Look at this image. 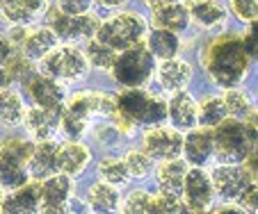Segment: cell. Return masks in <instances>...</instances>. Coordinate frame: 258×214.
I'll list each match as a JSON object with an SVG mask.
<instances>
[{
	"mask_svg": "<svg viewBox=\"0 0 258 214\" xmlns=\"http://www.w3.org/2000/svg\"><path fill=\"white\" fill-rule=\"evenodd\" d=\"M251 59L253 57L244 48L242 37H238V34L215 37L201 55V62H204L210 82L224 89L240 87L244 82L249 66H251Z\"/></svg>",
	"mask_w": 258,
	"mask_h": 214,
	"instance_id": "obj_1",
	"label": "cell"
},
{
	"mask_svg": "<svg viewBox=\"0 0 258 214\" xmlns=\"http://www.w3.org/2000/svg\"><path fill=\"white\" fill-rule=\"evenodd\" d=\"M117 114V102L103 91H78L69 96L62 105L59 128L67 139L78 141L85 137L94 119H112Z\"/></svg>",
	"mask_w": 258,
	"mask_h": 214,
	"instance_id": "obj_2",
	"label": "cell"
},
{
	"mask_svg": "<svg viewBox=\"0 0 258 214\" xmlns=\"http://www.w3.org/2000/svg\"><path fill=\"white\" fill-rule=\"evenodd\" d=\"M213 130L215 155L219 162L242 164L256 148V112H249L244 119L226 117Z\"/></svg>",
	"mask_w": 258,
	"mask_h": 214,
	"instance_id": "obj_3",
	"label": "cell"
},
{
	"mask_svg": "<svg viewBox=\"0 0 258 214\" xmlns=\"http://www.w3.org/2000/svg\"><path fill=\"white\" fill-rule=\"evenodd\" d=\"M114 102L117 112L135 126H156L167 119V102L142 87H123Z\"/></svg>",
	"mask_w": 258,
	"mask_h": 214,
	"instance_id": "obj_4",
	"label": "cell"
},
{
	"mask_svg": "<svg viewBox=\"0 0 258 214\" xmlns=\"http://www.w3.org/2000/svg\"><path fill=\"white\" fill-rule=\"evenodd\" d=\"M153 71H156V57L149 53L144 41L119 50L112 64V75L121 87H144L153 78Z\"/></svg>",
	"mask_w": 258,
	"mask_h": 214,
	"instance_id": "obj_5",
	"label": "cell"
},
{
	"mask_svg": "<svg viewBox=\"0 0 258 214\" xmlns=\"http://www.w3.org/2000/svg\"><path fill=\"white\" fill-rule=\"evenodd\" d=\"M89 64L85 53L73 44L55 46L39 59V73L55 78L59 82H78L87 75Z\"/></svg>",
	"mask_w": 258,
	"mask_h": 214,
	"instance_id": "obj_6",
	"label": "cell"
},
{
	"mask_svg": "<svg viewBox=\"0 0 258 214\" xmlns=\"http://www.w3.org/2000/svg\"><path fill=\"white\" fill-rule=\"evenodd\" d=\"M146 32H149V25H146V21L140 14L121 12V14L112 16V19L101 21L94 37L119 53V50L128 48L133 44H140L146 37Z\"/></svg>",
	"mask_w": 258,
	"mask_h": 214,
	"instance_id": "obj_7",
	"label": "cell"
},
{
	"mask_svg": "<svg viewBox=\"0 0 258 214\" xmlns=\"http://www.w3.org/2000/svg\"><path fill=\"white\" fill-rule=\"evenodd\" d=\"M46 25L55 32L59 41H67V44H76V41H87L92 39L98 30L101 21L94 14H64L57 7H46Z\"/></svg>",
	"mask_w": 258,
	"mask_h": 214,
	"instance_id": "obj_8",
	"label": "cell"
},
{
	"mask_svg": "<svg viewBox=\"0 0 258 214\" xmlns=\"http://www.w3.org/2000/svg\"><path fill=\"white\" fill-rule=\"evenodd\" d=\"M210 182H213L215 194H219L224 200L238 203L240 194L251 182H256V173H251L244 164H226V162H222L219 166L213 169Z\"/></svg>",
	"mask_w": 258,
	"mask_h": 214,
	"instance_id": "obj_9",
	"label": "cell"
},
{
	"mask_svg": "<svg viewBox=\"0 0 258 214\" xmlns=\"http://www.w3.org/2000/svg\"><path fill=\"white\" fill-rule=\"evenodd\" d=\"M142 144H144V151L153 157V160H171V157H178L183 151V132L176 130L174 126H149V130L142 137Z\"/></svg>",
	"mask_w": 258,
	"mask_h": 214,
	"instance_id": "obj_10",
	"label": "cell"
},
{
	"mask_svg": "<svg viewBox=\"0 0 258 214\" xmlns=\"http://www.w3.org/2000/svg\"><path fill=\"white\" fill-rule=\"evenodd\" d=\"M213 182H210V173H206L201 166L187 169L185 180H183V203H185V212H204L213 203Z\"/></svg>",
	"mask_w": 258,
	"mask_h": 214,
	"instance_id": "obj_11",
	"label": "cell"
},
{
	"mask_svg": "<svg viewBox=\"0 0 258 214\" xmlns=\"http://www.w3.org/2000/svg\"><path fill=\"white\" fill-rule=\"evenodd\" d=\"M73 194V178L62 171H55L53 175L44 178V182L39 185V212H67V205L71 200Z\"/></svg>",
	"mask_w": 258,
	"mask_h": 214,
	"instance_id": "obj_12",
	"label": "cell"
},
{
	"mask_svg": "<svg viewBox=\"0 0 258 214\" xmlns=\"http://www.w3.org/2000/svg\"><path fill=\"white\" fill-rule=\"evenodd\" d=\"M59 117H62V107H41L34 105L23 114V126L37 141L53 139V135L59 130Z\"/></svg>",
	"mask_w": 258,
	"mask_h": 214,
	"instance_id": "obj_13",
	"label": "cell"
},
{
	"mask_svg": "<svg viewBox=\"0 0 258 214\" xmlns=\"http://www.w3.org/2000/svg\"><path fill=\"white\" fill-rule=\"evenodd\" d=\"M25 89H28V96L32 98L34 105H41V107H62L64 100H67L64 82L48 78L44 73H34L25 82Z\"/></svg>",
	"mask_w": 258,
	"mask_h": 214,
	"instance_id": "obj_14",
	"label": "cell"
},
{
	"mask_svg": "<svg viewBox=\"0 0 258 214\" xmlns=\"http://www.w3.org/2000/svg\"><path fill=\"white\" fill-rule=\"evenodd\" d=\"M156 80L160 84V89L174 93V91H183L187 89V84L192 82V66L185 59L178 57H169L162 59L160 66H156Z\"/></svg>",
	"mask_w": 258,
	"mask_h": 214,
	"instance_id": "obj_15",
	"label": "cell"
},
{
	"mask_svg": "<svg viewBox=\"0 0 258 214\" xmlns=\"http://www.w3.org/2000/svg\"><path fill=\"white\" fill-rule=\"evenodd\" d=\"M187 16L190 23H195L201 30H219L224 28L226 19V7L219 0H187Z\"/></svg>",
	"mask_w": 258,
	"mask_h": 214,
	"instance_id": "obj_16",
	"label": "cell"
},
{
	"mask_svg": "<svg viewBox=\"0 0 258 214\" xmlns=\"http://www.w3.org/2000/svg\"><path fill=\"white\" fill-rule=\"evenodd\" d=\"M39 185L37 182H23L16 189H10V194L0 200V212L7 214H30L39 212Z\"/></svg>",
	"mask_w": 258,
	"mask_h": 214,
	"instance_id": "obj_17",
	"label": "cell"
},
{
	"mask_svg": "<svg viewBox=\"0 0 258 214\" xmlns=\"http://www.w3.org/2000/svg\"><path fill=\"white\" fill-rule=\"evenodd\" d=\"M185 153V162L192 166H206L210 157L215 155V144H213V130L210 128H201V130H192L183 137V151Z\"/></svg>",
	"mask_w": 258,
	"mask_h": 214,
	"instance_id": "obj_18",
	"label": "cell"
},
{
	"mask_svg": "<svg viewBox=\"0 0 258 214\" xmlns=\"http://www.w3.org/2000/svg\"><path fill=\"white\" fill-rule=\"evenodd\" d=\"M57 148L59 144H55L53 139H44L32 148L28 157V173L34 180H44L48 175H53L57 171Z\"/></svg>",
	"mask_w": 258,
	"mask_h": 214,
	"instance_id": "obj_19",
	"label": "cell"
},
{
	"mask_svg": "<svg viewBox=\"0 0 258 214\" xmlns=\"http://www.w3.org/2000/svg\"><path fill=\"white\" fill-rule=\"evenodd\" d=\"M57 41L59 39L55 37V32L48 28V25H37V28L28 25V30H25V37H23V41H21L19 50L28 59H32V62H39V59L44 57L48 50H53L55 46H57Z\"/></svg>",
	"mask_w": 258,
	"mask_h": 214,
	"instance_id": "obj_20",
	"label": "cell"
},
{
	"mask_svg": "<svg viewBox=\"0 0 258 214\" xmlns=\"http://www.w3.org/2000/svg\"><path fill=\"white\" fill-rule=\"evenodd\" d=\"M46 7V0H0V12L12 25H32L44 16Z\"/></svg>",
	"mask_w": 258,
	"mask_h": 214,
	"instance_id": "obj_21",
	"label": "cell"
},
{
	"mask_svg": "<svg viewBox=\"0 0 258 214\" xmlns=\"http://www.w3.org/2000/svg\"><path fill=\"white\" fill-rule=\"evenodd\" d=\"M167 119L176 130H192L197 126V100L185 89L174 91V98L167 102Z\"/></svg>",
	"mask_w": 258,
	"mask_h": 214,
	"instance_id": "obj_22",
	"label": "cell"
},
{
	"mask_svg": "<svg viewBox=\"0 0 258 214\" xmlns=\"http://www.w3.org/2000/svg\"><path fill=\"white\" fill-rule=\"evenodd\" d=\"M89 160H92V153H89V148L83 146L80 141L69 139L67 144H62V146L57 148V171L71 175V178L83 175Z\"/></svg>",
	"mask_w": 258,
	"mask_h": 214,
	"instance_id": "obj_23",
	"label": "cell"
},
{
	"mask_svg": "<svg viewBox=\"0 0 258 214\" xmlns=\"http://www.w3.org/2000/svg\"><path fill=\"white\" fill-rule=\"evenodd\" d=\"M162 164L158 166L156 178H158V187L160 191H167V194H176L183 196V180H185V173L190 169L185 160L178 157H171V160H160Z\"/></svg>",
	"mask_w": 258,
	"mask_h": 214,
	"instance_id": "obj_24",
	"label": "cell"
},
{
	"mask_svg": "<svg viewBox=\"0 0 258 214\" xmlns=\"http://www.w3.org/2000/svg\"><path fill=\"white\" fill-rule=\"evenodd\" d=\"M153 12V23L156 28H165L169 32H185L190 28V16H187V7L180 3H169V5H160Z\"/></svg>",
	"mask_w": 258,
	"mask_h": 214,
	"instance_id": "obj_25",
	"label": "cell"
},
{
	"mask_svg": "<svg viewBox=\"0 0 258 214\" xmlns=\"http://www.w3.org/2000/svg\"><path fill=\"white\" fill-rule=\"evenodd\" d=\"M121 205L119 189L110 182H96L87 191V207L92 212H114Z\"/></svg>",
	"mask_w": 258,
	"mask_h": 214,
	"instance_id": "obj_26",
	"label": "cell"
},
{
	"mask_svg": "<svg viewBox=\"0 0 258 214\" xmlns=\"http://www.w3.org/2000/svg\"><path fill=\"white\" fill-rule=\"evenodd\" d=\"M149 53L158 59H169L176 57L180 50V39L176 32H169L165 28H153L149 32V41H144Z\"/></svg>",
	"mask_w": 258,
	"mask_h": 214,
	"instance_id": "obj_27",
	"label": "cell"
},
{
	"mask_svg": "<svg viewBox=\"0 0 258 214\" xmlns=\"http://www.w3.org/2000/svg\"><path fill=\"white\" fill-rule=\"evenodd\" d=\"M25 107H23V98L19 96V91L14 89L3 87L0 89V123L14 128L23 121Z\"/></svg>",
	"mask_w": 258,
	"mask_h": 214,
	"instance_id": "obj_28",
	"label": "cell"
},
{
	"mask_svg": "<svg viewBox=\"0 0 258 214\" xmlns=\"http://www.w3.org/2000/svg\"><path fill=\"white\" fill-rule=\"evenodd\" d=\"M226 119V107L222 96H206L204 100L197 105V123L201 128H210L213 130L217 123Z\"/></svg>",
	"mask_w": 258,
	"mask_h": 214,
	"instance_id": "obj_29",
	"label": "cell"
},
{
	"mask_svg": "<svg viewBox=\"0 0 258 214\" xmlns=\"http://www.w3.org/2000/svg\"><path fill=\"white\" fill-rule=\"evenodd\" d=\"M85 57H87V64H92L94 68L110 71L114 59H117V50H112L110 46L98 41L96 37H92V39H87V46H85Z\"/></svg>",
	"mask_w": 258,
	"mask_h": 214,
	"instance_id": "obj_30",
	"label": "cell"
},
{
	"mask_svg": "<svg viewBox=\"0 0 258 214\" xmlns=\"http://www.w3.org/2000/svg\"><path fill=\"white\" fill-rule=\"evenodd\" d=\"M34 144L25 137H7L0 141V160H12V162H21L28 166V157L32 153Z\"/></svg>",
	"mask_w": 258,
	"mask_h": 214,
	"instance_id": "obj_31",
	"label": "cell"
},
{
	"mask_svg": "<svg viewBox=\"0 0 258 214\" xmlns=\"http://www.w3.org/2000/svg\"><path fill=\"white\" fill-rule=\"evenodd\" d=\"M28 180L30 173L25 164L12 160H0V187L3 189H16V187H21Z\"/></svg>",
	"mask_w": 258,
	"mask_h": 214,
	"instance_id": "obj_32",
	"label": "cell"
},
{
	"mask_svg": "<svg viewBox=\"0 0 258 214\" xmlns=\"http://www.w3.org/2000/svg\"><path fill=\"white\" fill-rule=\"evenodd\" d=\"M98 175H101L103 182H110L114 187L126 185L128 178H131L121 157H103L101 164H98Z\"/></svg>",
	"mask_w": 258,
	"mask_h": 214,
	"instance_id": "obj_33",
	"label": "cell"
},
{
	"mask_svg": "<svg viewBox=\"0 0 258 214\" xmlns=\"http://www.w3.org/2000/svg\"><path fill=\"white\" fill-rule=\"evenodd\" d=\"M222 100H224V107H226V117H231V119H244L249 112H253L249 96L238 87L226 89Z\"/></svg>",
	"mask_w": 258,
	"mask_h": 214,
	"instance_id": "obj_34",
	"label": "cell"
},
{
	"mask_svg": "<svg viewBox=\"0 0 258 214\" xmlns=\"http://www.w3.org/2000/svg\"><path fill=\"white\" fill-rule=\"evenodd\" d=\"M3 66H5L10 80H19V82H23V84L37 73V71H34V62L25 57L23 53H19V50H14Z\"/></svg>",
	"mask_w": 258,
	"mask_h": 214,
	"instance_id": "obj_35",
	"label": "cell"
},
{
	"mask_svg": "<svg viewBox=\"0 0 258 214\" xmlns=\"http://www.w3.org/2000/svg\"><path fill=\"white\" fill-rule=\"evenodd\" d=\"M121 160H123V164H126L131 178H146V175H151V171H153V157L146 151L131 148Z\"/></svg>",
	"mask_w": 258,
	"mask_h": 214,
	"instance_id": "obj_36",
	"label": "cell"
},
{
	"mask_svg": "<svg viewBox=\"0 0 258 214\" xmlns=\"http://www.w3.org/2000/svg\"><path fill=\"white\" fill-rule=\"evenodd\" d=\"M151 212H185V203H183V196L176 194H167L160 191L158 196L151 198Z\"/></svg>",
	"mask_w": 258,
	"mask_h": 214,
	"instance_id": "obj_37",
	"label": "cell"
},
{
	"mask_svg": "<svg viewBox=\"0 0 258 214\" xmlns=\"http://www.w3.org/2000/svg\"><path fill=\"white\" fill-rule=\"evenodd\" d=\"M151 194H146V191L137 189V191H131L123 200L121 209L123 212H151Z\"/></svg>",
	"mask_w": 258,
	"mask_h": 214,
	"instance_id": "obj_38",
	"label": "cell"
},
{
	"mask_svg": "<svg viewBox=\"0 0 258 214\" xmlns=\"http://www.w3.org/2000/svg\"><path fill=\"white\" fill-rule=\"evenodd\" d=\"M231 12L244 23H253L258 14V0H229Z\"/></svg>",
	"mask_w": 258,
	"mask_h": 214,
	"instance_id": "obj_39",
	"label": "cell"
},
{
	"mask_svg": "<svg viewBox=\"0 0 258 214\" xmlns=\"http://www.w3.org/2000/svg\"><path fill=\"white\" fill-rule=\"evenodd\" d=\"M94 0H57V10L64 12V14H87L89 10H92Z\"/></svg>",
	"mask_w": 258,
	"mask_h": 214,
	"instance_id": "obj_40",
	"label": "cell"
},
{
	"mask_svg": "<svg viewBox=\"0 0 258 214\" xmlns=\"http://www.w3.org/2000/svg\"><path fill=\"white\" fill-rule=\"evenodd\" d=\"M119 135H121V132L117 130L114 123H105V126H101L96 130V141L103 144V146H110V144H114V141L119 139Z\"/></svg>",
	"mask_w": 258,
	"mask_h": 214,
	"instance_id": "obj_41",
	"label": "cell"
},
{
	"mask_svg": "<svg viewBox=\"0 0 258 214\" xmlns=\"http://www.w3.org/2000/svg\"><path fill=\"white\" fill-rule=\"evenodd\" d=\"M14 50H16V48L10 44V39H7L5 34H0V66H3V64L10 59V55L14 53Z\"/></svg>",
	"mask_w": 258,
	"mask_h": 214,
	"instance_id": "obj_42",
	"label": "cell"
},
{
	"mask_svg": "<svg viewBox=\"0 0 258 214\" xmlns=\"http://www.w3.org/2000/svg\"><path fill=\"white\" fill-rule=\"evenodd\" d=\"M103 7H107V10H117V7H121L126 0H98Z\"/></svg>",
	"mask_w": 258,
	"mask_h": 214,
	"instance_id": "obj_43",
	"label": "cell"
},
{
	"mask_svg": "<svg viewBox=\"0 0 258 214\" xmlns=\"http://www.w3.org/2000/svg\"><path fill=\"white\" fill-rule=\"evenodd\" d=\"M146 5L151 7V10H156V7H160V5H169V3H180V0H144Z\"/></svg>",
	"mask_w": 258,
	"mask_h": 214,
	"instance_id": "obj_44",
	"label": "cell"
},
{
	"mask_svg": "<svg viewBox=\"0 0 258 214\" xmlns=\"http://www.w3.org/2000/svg\"><path fill=\"white\" fill-rule=\"evenodd\" d=\"M12 80H10V75H7V71L3 66H0V89L3 87H7V84H10Z\"/></svg>",
	"mask_w": 258,
	"mask_h": 214,
	"instance_id": "obj_45",
	"label": "cell"
},
{
	"mask_svg": "<svg viewBox=\"0 0 258 214\" xmlns=\"http://www.w3.org/2000/svg\"><path fill=\"white\" fill-rule=\"evenodd\" d=\"M0 200H3V187H0Z\"/></svg>",
	"mask_w": 258,
	"mask_h": 214,
	"instance_id": "obj_46",
	"label": "cell"
}]
</instances>
